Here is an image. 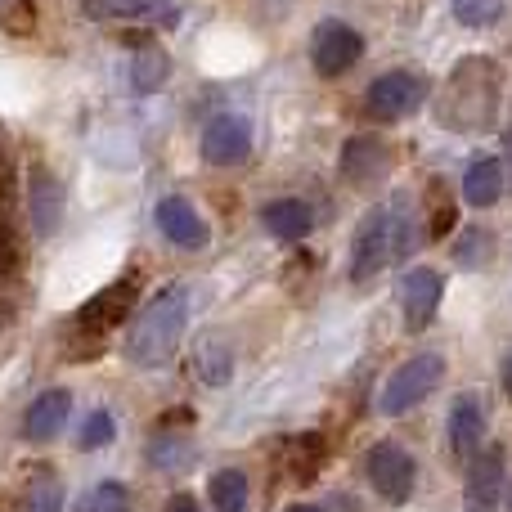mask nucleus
<instances>
[{"label": "nucleus", "instance_id": "2f4dec72", "mask_svg": "<svg viewBox=\"0 0 512 512\" xmlns=\"http://www.w3.org/2000/svg\"><path fill=\"white\" fill-rule=\"evenodd\" d=\"M508 504H512V495H508Z\"/></svg>", "mask_w": 512, "mask_h": 512}, {"label": "nucleus", "instance_id": "f257e3e1", "mask_svg": "<svg viewBox=\"0 0 512 512\" xmlns=\"http://www.w3.org/2000/svg\"><path fill=\"white\" fill-rule=\"evenodd\" d=\"M189 324V288L185 283H167L162 292H153L149 306L135 315L131 333H126V360L140 369H158L171 360V351L180 346V333Z\"/></svg>", "mask_w": 512, "mask_h": 512}, {"label": "nucleus", "instance_id": "5701e85b", "mask_svg": "<svg viewBox=\"0 0 512 512\" xmlns=\"http://www.w3.org/2000/svg\"><path fill=\"white\" fill-rule=\"evenodd\" d=\"M77 512H131V495H126V486H117V481H99L95 490L81 495Z\"/></svg>", "mask_w": 512, "mask_h": 512}, {"label": "nucleus", "instance_id": "4be33fe9", "mask_svg": "<svg viewBox=\"0 0 512 512\" xmlns=\"http://www.w3.org/2000/svg\"><path fill=\"white\" fill-rule=\"evenodd\" d=\"M207 495H212L216 512H248V477L239 468H221L207 486Z\"/></svg>", "mask_w": 512, "mask_h": 512}, {"label": "nucleus", "instance_id": "0eeeda50", "mask_svg": "<svg viewBox=\"0 0 512 512\" xmlns=\"http://www.w3.org/2000/svg\"><path fill=\"white\" fill-rule=\"evenodd\" d=\"M252 153V122L243 113H216L203 126V158L212 167H239Z\"/></svg>", "mask_w": 512, "mask_h": 512}, {"label": "nucleus", "instance_id": "423d86ee", "mask_svg": "<svg viewBox=\"0 0 512 512\" xmlns=\"http://www.w3.org/2000/svg\"><path fill=\"white\" fill-rule=\"evenodd\" d=\"M495 113V86L490 81H468V68L454 72L450 95H445L441 122L454 126V131H468V126H481Z\"/></svg>", "mask_w": 512, "mask_h": 512}, {"label": "nucleus", "instance_id": "393cba45", "mask_svg": "<svg viewBox=\"0 0 512 512\" xmlns=\"http://www.w3.org/2000/svg\"><path fill=\"white\" fill-rule=\"evenodd\" d=\"M117 436V423H113V414L108 409H95V414L81 423V432H77V445L81 450H104L108 441Z\"/></svg>", "mask_w": 512, "mask_h": 512}, {"label": "nucleus", "instance_id": "2eb2a0df", "mask_svg": "<svg viewBox=\"0 0 512 512\" xmlns=\"http://www.w3.org/2000/svg\"><path fill=\"white\" fill-rule=\"evenodd\" d=\"M194 373H198V382H207V387H225V382L234 378V346L225 342L221 333L198 337V346H194Z\"/></svg>", "mask_w": 512, "mask_h": 512}, {"label": "nucleus", "instance_id": "aec40b11", "mask_svg": "<svg viewBox=\"0 0 512 512\" xmlns=\"http://www.w3.org/2000/svg\"><path fill=\"white\" fill-rule=\"evenodd\" d=\"M131 292H135L131 279H122V283H113V288H104L86 310H81V324H86V328H108V324H117V319L126 315V306H131Z\"/></svg>", "mask_w": 512, "mask_h": 512}, {"label": "nucleus", "instance_id": "bb28decb", "mask_svg": "<svg viewBox=\"0 0 512 512\" xmlns=\"http://www.w3.org/2000/svg\"><path fill=\"white\" fill-rule=\"evenodd\" d=\"M486 256H490V234L486 230H463V239L454 243V261L468 265V270H477Z\"/></svg>", "mask_w": 512, "mask_h": 512}, {"label": "nucleus", "instance_id": "9d476101", "mask_svg": "<svg viewBox=\"0 0 512 512\" xmlns=\"http://www.w3.org/2000/svg\"><path fill=\"white\" fill-rule=\"evenodd\" d=\"M441 274L427 270V265H418V270H409L405 279H400V301H405V324L409 328H427L436 315V306H441Z\"/></svg>", "mask_w": 512, "mask_h": 512}, {"label": "nucleus", "instance_id": "a878e982", "mask_svg": "<svg viewBox=\"0 0 512 512\" xmlns=\"http://www.w3.org/2000/svg\"><path fill=\"white\" fill-rule=\"evenodd\" d=\"M504 14V0H454V18L463 27H490Z\"/></svg>", "mask_w": 512, "mask_h": 512}, {"label": "nucleus", "instance_id": "20e7f679", "mask_svg": "<svg viewBox=\"0 0 512 512\" xmlns=\"http://www.w3.org/2000/svg\"><path fill=\"white\" fill-rule=\"evenodd\" d=\"M360 54H364V36L351 23H342V18H324L315 27V36H310V63H315L319 77L351 72L360 63Z\"/></svg>", "mask_w": 512, "mask_h": 512}, {"label": "nucleus", "instance_id": "6ab92c4d", "mask_svg": "<svg viewBox=\"0 0 512 512\" xmlns=\"http://www.w3.org/2000/svg\"><path fill=\"white\" fill-rule=\"evenodd\" d=\"M382 144L373 140V135H355V140H346V149H342V176L346 180H355V185H364L369 176H378V167H382Z\"/></svg>", "mask_w": 512, "mask_h": 512}, {"label": "nucleus", "instance_id": "b1692460", "mask_svg": "<svg viewBox=\"0 0 512 512\" xmlns=\"http://www.w3.org/2000/svg\"><path fill=\"white\" fill-rule=\"evenodd\" d=\"M189 454H194V450H189L185 436H171V432L158 436V441L149 445V463H153L158 472H180V468L189 463Z\"/></svg>", "mask_w": 512, "mask_h": 512}, {"label": "nucleus", "instance_id": "7c9ffc66", "mask_svg": "<svg viewBox=\"0 0 512 512\" xmlns=\"http://www.w3.org/2000/svg\"><path fill=\"white\" fill-rule=\"evenodd\" d=\"M288 512H324V508H315V504H292Z\"/></svg>", "mask_w": 512, "mask_h": 512}, {"label": "nucleus", "instance_id": "412c9836", "mask_svg": "<svg viewBox=\"0 0 512 512\" xmlns=\"http://www.w3.org/2000/svg\"><path fill=\"white\" fill-rule=\"evenodd\" d=\"M171 77V54L158 50V45H144V50H135L131 59V86L140 90V95H153V90H162V81Z\"/></svg>", "mask_w": 512, "mask_h": 512}, {"label": "nucleus", "instance_id": "cd10ccee", "mask_svg": "<svg viewBox=\"0 0 512 512\" xmlns=\"http://www.w3.org/2000/svg\"><path fill=\"white\" fill-rule=\"evenodd\" d=\"M27 512H63V490L59 481H36L27 495Z\"/></svg>", "mask_w": 512, "mask_h": 512}, {"label": "nucleus", "instance_id": "f3484780", "mask_svg": "<svg viewBox=\"0 0 512 512\" xmlns=\"http://www.w3.org/2000/svg\"><path fill=\"white\" fill-rule=\"evenodd\" d=\"M504 194V162L499 158H477L463 171V198L472 207H495Z\"/></svg>", "mask_w": 512, "mask_h": 512}, {"label": "nucleus", "instance_id": "c756f323", "mask_svg": "<svg viewBox=\"0 0 512 512\" xmlns=\"http://www.w3.org/2000/svg\"><path fill=\"white\" fill-rule=\"evenodd\" d=\"M504 387L512 391V351H508V360H504Z\"/></svg>", "mask_w": 512, "mask_h": 512}, {"label": "nucleus", "instance_id": "ddd939ff", "mask_svg": "<svg viewBox=\"0 0 512 512\" xmlns=\"http://www.w3.org/2000/svg\"><path fill=\"white\" fill-rule=\"evenodd\" d=\"M504 490V454L486 450L468 472V512H495Z\"/></svg>", "mask_w": 512, "mask_h": 512}, {"label": "nucleus", "instance_id": "a211bd4d", "mask_svg": "<svg viewBox=\"0 0 512 512\" xmlns=\"http://www.w3.org/2000/svg\"><path fill=\"white\" fill-rule=\"evenodd\" d=\"M32 221H36V234H54L63 221V189L41 167L32 171Z\"/></svg>", "mask_w": 512, "mask_h": 512}, {"label": "nucleus", "instance_id": "9b49d317", "mask_svg": "<svg viewBox=\"0 0 512 512\" xmlns=\"http://www.w3.org/2000/svg\"><path fill=\"white\" fill-rule=\"evenodd\" d=\"M81 14L108 23V18H122V23H176V0H81Z\"/></svg>", "mask_w": 512, "mask_h": 512}, {"label": "nucleus", "instance_id": "6e6552de", "mask_svg": "<svg viewBox=\"0 0 512 512\" xmlns=\"http://www.w3.org/2000/svg\"><path fill=\"white\" fill-rule=\"evenodd\" d=\"M369 481L378 486V495L387 504H405L414 490V459L400 450L396 441H382L369 450Z\"/></svg>", "mask_w": 512, "mask_h": 512}, {"label": "nucleus", "instance_id": "7ed1b4c3", "mask_svg": "<svg viewBox=\"0 0 512 512\" xmlns=\"http://www.w3.org/2000/svg\"><path fill=\"white\" fill-rule=\"evenodd\" d=\"M441 373H445V360H441V355H414V360H405V364H400V369L387 378V387H382L378 409H382L387 418L409 414L418 400H427L436 387H441Z\"/></svg>", "mask_w": 512, "mask_h": 512}, {"label": "nucleus", "instance_id": "c85d7f7f", "mask_svg": "<svg viewBox=\"0 0 512 512\" xmlns=\"http://www.w3.org/2000/svg\"><path fill=\"white\" fill-rule=\"evenodd\" d=\"M167 512H198V504H194V499L180 495V499H171V508H167Z\"/></svg>", "mask_w": 512, "mask_h": 512}, {"label": "nucleus", "instance_id": "f8f14e48", "mask_svg": "<svg viewBox=\"0 0 512 512\" xmlns=\"http://www.w3.org/2000/svg\"><path fill=\"white\" fill-rule=\"evenodd\" d=\"M68 414H72V396H68V391H63V387L41 391V396L32 400V409L23 414V436H27V441H50V436L63 432Z\"/></svg>", "mask_w": 512, "mask_h": 512}, {"label": "nucleus", "instance_id": "f03ea898", "mask_svg": "<svg viewBox=\"0 0 512 512\" xmlns=\"http://www.w3.org/2000/svg\"><path fill=\"white\" fill-rule=\"evenodd\" d=\"M414 248V216L405 207H373L369 216L360 221L355 230V243H351V279L364 283L382 270L387 261L396 256H409Z\"/></svg>", "mask_w": 512, "mask_h": 512}, {"label": "nucleus", "instance_id": "dca6fc26", "mask_svg": "<svg viewBox=\"0 0 512 512\" xmlns=\"http://www.w3.org/2000/svg\"><path fill=\"white\" fill-rule=\"evenodd\" d=\"M486 436V409L477 396H459L450 409V450L454 454H472Z\"/></svg>", "mask_w": 512, "mask_h": 512}, {"label": "nucleus", "instance_id": "39448f33", "mask_svg": "<svg viewBox=\"0 0 512 512\" xmlns=\"http://www.w3.org/2000/svg\"><path fill=\"white\" fill-rule=\"evenodd\" d=\"M427 99V81L418 77V72H382L378 81L369 86V95H364V108H369L373 117H382V122H396V117H409L414 108H423Z\"/></svg>", "mask_w": 512, "mask_h": 512}, {"label": "nucleus", "instance_id": "4468645a", "mask_svg": "<svg viewBox=\"0 0 512 512\" xmlns=\"http://www.w3.org/2000/svg\"><path fill=\"white\" fill-rule=\"evenodd\" d=\"M261 225L274 234V239L297 243V239H306V234H310L315 216H310V207L301 203V198H274V203H265Z\"/></svg>", "mask_w": 512, "mask_h": 512}, {"label": "nucleus", "instance_id": "473e14b6", "mask_svg": "<svg viewBox=\"0 0 512 512\" xmlns=\"http://www.w3.org/2000/svg\"><path fill=\"white\" fill-rule=\"evenodd\" d=\"M0 5H5V0H0Z\"/></svg>", "mask_w": 512, "mask_h": 512}, {"label": "nucleus", "instance_id": "1a4fd4ad", "mask_svg": "<svg viewBox=\"0 0 512 512\" xmlns=\"http://www.w3.org/2000/svg\"><path fill=\"white\" fill-rule=\"evenodd\" d=\"M153 221H158V230L167 234L176 248H185V252H198V248H207V221L194 212V207L185 203L180 194H167L158 207H153Z\"/></svg>", "mask_w": 512, "mask_h": 512}]
</instances>
